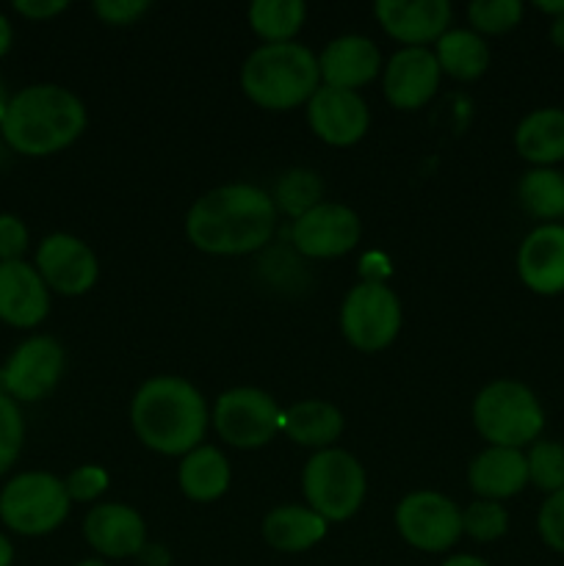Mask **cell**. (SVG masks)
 I'll return each mask as SVG.
<instances>
[{"label":"cell","instance_id":"3957f363","mask_svg":"<svg viewBox=\"0 0 564 566\" xmlns=\"http://www.w3.org/2000/svg\"><path fill=\"white\" fill-rule=\"evenodd\" d=\"M86 103L61 83H31L11 94L0 122V142L22 158H50L86 133Z\"/></svg>","mask_w":564,"mask_h":566},{"label":"cell","instance_id":"7bdbcfd3","mask_svg":"<svg viewBox=\"0 0 564 566\" xmlns=\"http://www.w3.org/2000/svg\"><path fill=\"white\" fill-rule=\"evenodd\" d=\"M547 36H551V44L564 53V14L551 20V28H547Z\"/></svg>","mask_w":564,"mask_h":566},{"label":"cell","instance_id":"f546056e","mask_svg":"<svg viewBox=\"0 0 564 566\" xmlns=\"http://www.w3.org/2000/svg\"><path fill=\"white\" fill-rule=\"evenodd\" d=\"M523 11L520 0H473L468 6V28L484 39L503 36L523 22Z\"/></svg>","mask_w":564,"mask_h":566},{"label":"cell","instance_id":"ffe728a7","mask_svg":"<svg viewBox=\"0 0 564 566\" xmlns=\"http://www.w3.org/2000/svg\"><path fill=\"white\" fill-rule=\"evenodd\" d=\"M514 269L536 296L564 293V224H536L520 241Z\"/></svg>","mask_w":564,"mask_h":566},{"label":"cell","instance_id":"f1b7e54d","mask_svg":"<svg viewBox=\"0 0 564 566\" xmlns=\"http://www.w3.org/2000/svg\"><path fill=\"white\" fill-rule=\"evenodd\" d=\"M271 199L276 205V213L288 216L293 221L307 213V210H313L315 205L324 202V180H321L318 171L296 166V169H288L276 180Z\"/></svg>","mask_w":564,"mask_h":566},{"label":"cell","instance_id":"5bb4252c","mask_svg":"<svg viewBox=\"0 0 564 566\" xmlns=\"http://www.w3.org/2000/svg\"><path fill=\"white\" fill-rule=\"evenodd\" d=\"M382 94L396 111H420L437 97L442 83L431 48H398L382 66Z\"/></svg>","mask_w":564,"mask_h":566},{"label":"cell","instance_id":"bcb514c9","mask_svg":"<svg viewBox=\"0 0 564 566\" xmlns=\"http://www.w3.org/2000/svg\"><path fill=\"white\" fill-rule=\"evenodd\" d=\"M75 566H111V564L103 562V558L94 556V558H83V562H77Z\"/></svg>","mask_w":564,"mask_h":566},{"label":"cell","instance_id":"6da1fadb","mask_svg":"<svg viewBox=\"0 0 564 566\" xmlns=\"http://www.w3.org/2000/svg\"><path fill=\"white\" fill-rule=\"evenodd\" d=\"M276 221L280 213L269 191L252 182H224L194 199L182 232L210 258H247L269 247Z\"/></svg>","mask_w":564,"mask_h":566},{"label":"cell","instance_id":"d4e9b609","mask_svg":"<svg viewBox=\"0 0 564 566\" xmlns=\"http://www.w3.org/2000/svg\"><path fill=\"white\" fill-rule=\"evenodd\" d=\"M514 149L531 169H553L564 160V108H536L514 127Z\"/></svg>","mask_w":564,"mask_h":566},{"label":"cell","instance_id":"60d3db41","mask_svg":"<svg viewBox=\"0 0 564 566\" xmlns=\"http://www.w3.org/2000/svg\"><path fill=\"white\" fill-rule=\"evenodd\" d=\"M440 566H492L490 562H484L481 556H473V553H448L442 558Z\"/></svg>","mask_w":564,"mask_h":566},{"label":"cell","instance_id":"9c48e42d","mask_svg":"<svg viewBox=\"0 0 564 566\" xmlns=\"http://www.w3.org/2000/svg\"><path fill=\"white\" fill-rule=\"evenodd\" d=\"M210 429L236 451H258L282 431V409L260 387H230L210 407Z\"/></svg>","mask_w":564,"mask_h":566},{"label":"cell","instance_id":"d6986e66","mask_svg":"<svg viewBox=\"0 0 564 566\" xmlns=\"http://www.w3.org/2000/svg\"><path fill=\"white\" fill-rule=\"evenodd\" d=\"M53 293L48 291L31 260L0 263V324L33 332L48 321Z\"/></svg>","mask_w":564,"mask_h":566},{"label":"cell","instance_id":"484cf974","mask_svg":"<svg viewBox=\"0 0 564 566\" xmlns=\"http://www.w3.org/2000/svg\"><path fill=\"white\" fill-rule=\"evenodd\" d=\"M435 59L440 64L442 77H451L459 83H473L490 66V44L484 36H479L470 28H448L440 39H437Z\"/></svg>","mask_w":564,"mask_h":566},{"label":"cell","instance_id":"83f0119b","mask_svg":"<svg viewBox=\"0 0 564 566\" xmlns=\"http://www.w3.org/2000/svg\"><path fill=\"white\" fill-rule=\"evenodd\" d=\"M518 202L531 219L558 224L564 219V175L558 169H529L518 182Z\"/></svg>","mask_w":564,"mask_h":566},{"label":"cell","instance_id":"7402d4cb","mask_svg":"<svg viewBox=\"0 0 564 566\" xmlns=\"http://www.w3.org/2000/svg\"><path fill=\"white\" fill-rule=\"evenodd\" d=\"M330 523L324 517L307 509L304 503H285L265 512L260 523V536L265 545L285 556H299L313 547H318L326 539Z\"/></svg>","mask_w":564,"mask_h":566},{"label":"cell","instance_id":"d6a6232c","mask_svg":"<svg viewBox=\"0 0 564 566\" xmlns=\"http://www.w3.org/2000/svg\"><path fill=\"white\" fill-rule=\"evenodd\" d=\"M25 448V418L14 398L0 390V479L14 470Z\"/></svg>","mask_w":564,"mask_h":566},{"label":"cell","instance_id":"277c9868","mask_svg":"<svg viewBox=\"0 0 564 566\" xmlns=\"http://www.w3.org/2000/svg\"><path fill=\"white\" fill-rule=\"evenodd\" d=\"M243 97L269 114L299 111L321 88L318 55L302 42L258 44L238 72Z\"/></svg>","mask_w":564,"mask_h":566},{"label":"cell","instance_id":"4dcf8cb0","mask_svg":"<svg viewBox=\"0 0 564 566\" xmlns=\"http://www.w3.org/2000/svg\"><path fill=\"white\" fill-rule=\"evenodd\" d=\"M529 484L545 495L564 490V446L556 440H536L525 451Z\"/></svg>","mask_w":564,"mask_h":566},{"label":"cell","instance_id":"4fadbf2b","mask_svg":"<svg viewBox=\"0 0 564 566\" xmlns=\"http://www.w3.org/2000/svg\"><path fill=\"white\" fill-rule=\"evenodd\" d=\"M363 238L357 210L324 199L304 216L291 221V247L307 260H337L354 252Z\"/></svg>","mask_w":564,"mask_h":566},{"label":"cell","instance_id":"9a60e30c","mask_svg":"<svg viewBox=\"0 0 564 566\" xmlns=\"http://www.w3.org/2000/svg\"><path fill=\"white\" fill-rule=\"evenodd\" d=\"M83 539L103 562L138 558L149 542L147 520L142 512L119 501H100L83 517Z\"/></svg>","mask_w":564,"mask_h":566},{"label":"cell","instance_id":"836d02e7","mask_svg":"<svg viewBox=\"0 0 564 566\" xmlns=\"http://www.w3.org/2000/svg\"><path fill=\"white\" fill-rule=\"evenodd\" d=\"M64 486L72 506H75V503H88V506H94V503L103 501L105 492L111 490V475L103 464H77L75 470L66 473Z\"/></svg>","mask_w":564,"mask_h":566},{"label":"cell","instance_id":"7c38bea8","mask_svg":"<svg viewBox=\"0 0 564 566\" xmlns=\"http://www.w3.org/2000/svg\"><path fill=\"white\" fill-rule=\"evenodd\" d=\"M33 269L50 293L64 298L86 296L100 280V260L83 238L72 232H50L33 252Z\"/></svg>","mask_w":564,"mask_h":566},{"label":"cell","instance_id":"b9f144b4","mask_svg":"<svg viewBox=\"0 0 564 566\" xmlns=\"http://www.w3.org/2000/svg\"><path fill=\"white\" fill-rule=\"evenodd\" d=\"M14 542L6 531H0V566H14Z\"/></svg>","mask_w":564,"mask_h":566},{"label":"cell","instance_id":"1f68e13d","mask_svg":"<svg viewBox=\"0 0 564 566\" xmlns=\"http://www.w3.org/2000/svg\"><path fill=\"white\" fill-rule=\"evenodd\" d=\"M509 531V512L503 503L495 501H470L462 509V536L479 542V545H492L503 539Z\"/></svg>","mask_w":564,"mask_h":566},{"label":"cell","instance_id":"7a4b0ae2","mask_svg":"<svg viewBox=\"0 0 564 566\" xmlns=\"http://www.w3.org/2000/svg\"><path fill=\"white\" fill-rule=\"evenodd\" d=\"M127 420L147 451L182 459L202 446L210 429V407L194 381L177 374L149 376L133 392Z\"/></svg>","mask_w":564,"mask_h":566},{"label":"cell","instance_id":"d590c367","mask_svg":"<svg viewBox=\"0 0 564 566\" xmlns=\"http://www.w3.org/2000/svg\"><path fill=\"white\" fill-rule=\"evenodd\" d=\"M28 249H31V230L22 216L3 210L0 213V263L25 260Z\"/></svg>","mask_w":564,"mask_h":566},{"label":"cell","instance_id":"74e56055","mask_svg":"<svg viewBox=\"0 0 564 566\" xmlns=\"http://www.w3.org/2000/svg\"><path fill=\"white\" fill-rule=\"evenodd\" d=\"M70 9L66 0H14L11 11L28 22H50Z\"/></svg>","mask_w":564,"mask_h":566},{"label":"cell","instance_id":"ab89813d","mask_svg":"<svg viewBox=\"0 0 564 566\" xmlns=\"http://www.w3.org/2000/svg\"><path fill=\"white\" fill-rule=\"evenodd\" d=\"M11 48H14V22L6 11H0V59H6Z\"/></svg>","mask_w":564,"mask_h":566},{"label":"cell","instance_id":"52a82bcc","mask_svg":"<svg viewBox=\"0 0 564 566\" xmlns=\"http://www.w3.org/2000/svg\"><path fill=\"white\" fill-rule=\"evenodd\" d=\"M304 506L326 523H346L357 517L368 497V473L346 448L315 451L302 468Z\"/></svg>","mask_w":564,"mask_h":566},{"label":"cell","instance_id":"e575fe53","mask_svg":"<svg viewBox=\"0 0 564 566\" xmlns=\"http://www.w3.org/2000/svg\"><path fill=\"white\" fill-rule=\"evenodd\" d=\"M536 534L542 545L564 556V490L545 495L540 512H536Z\"/></svg>","mask_w":564,"mask_h":566},{"label":"cell","instance_id":"8d00e7d4","mask_svg":"<svg viewBox=\"0 0 564 566\" xmlns=\"http://www.w3.org/2000/svg\"><path fill=\"white\" fill-rule=\"evenodd\" d=\"M153 3L149 0H94L92 11L103 25L127 28L136 25L144 14H149Z\"/></svg>","mask_w":564,"mask_h":566},{"label":"cell","instance_id":"8fae6325","mask_svg":"<svg viewBox=\"0 0 564 566\" xmlns=\"http://www.w3.org/2000/svg\"><path fill=\"white\" fill-rule=\"evenodd\" d=\"M66 370L64 346L53 335H28L11 348L6 363L0 365V390L17 403L44 401Z\"/></svg>","mask_w":564,"mask_h":566},{"label":"cell","instance_id":"5b68a950","mask_svg":"<svg viewBox=\"0 0 564 566\" xmlns=\"http://www.w3.org/2000/svg\"><path fill=\"white\" fill-rule=\"evenodd\" d=\"M470 420L487 446L518 451L542 440L545 431V409L540 398L518 379H495L481 387L470 403Z\"/></svg>","mask_w":564,"mask_h":566},{"label":"cell","instance_id":"8992f818","mask_svg":"<svg viewBox=\"0 0 564 566\" xmlns=\"http://www.w3.org/2000/svg\"><path fill=\"white\" fill-rule=\"evenodd\" d=\"M72 501L64 479L48 470H22L0 486V525L6 534L42 539L66 523Z\"/></svg>","mask_w":564,"mask_h":566},{"label":"cell","instance_id":"603a6c76","mask_svg":"<svg viewBox=\"0 0 564 566\" xmlns=\"http://www.w3.org/2000/svg\"><path fill=\"white\" fill-rule=\"evenodd\" d=\"M343 431H346V418L335 403L324 401V398H304V401L282 409V434L293 446L310 448L313 453L335 448Z\"/></svg>","mask_w":564,"mask_h":566},{"label":"cell","instance_id":"4316f807","mask_svg":"<svg viewBox=\"0 0 564 566\" xmlns=\"http://www.w3.org/2000/svg\"><path fill=\"white\" fill-rule=\"evenodd\" d=\"M247 22L260 44H288L299 42L307 6L302 0H254L247 9Z\"/></svg>","mask_w":564,"mask_h":566},{"label":"cell","instance_id":"f35d334b","mask_svg":"<svg viewBox=\"0 0 564 566\" xmlns=\"http://www.w3.org/2000/svg\"><path fill=\"white\" fill-rule=\"evenodd\" d=\"M138 562H142V566H169L171 556L164 545H158V542H147L144 551L138 553Z\"/></svg>","mask_w":564,"mask_h":566},{"label":"cell","instance_id":"30bf717a","mask_svg":"<svg viewBox=\"0 0 564 566\" xmlns=\"http://www.w3.org/2000/svg\"><path fill=\"white\" fill-rule=\"evenodd\" d=\"M393 525L412 551L448 556L462 539V509L437 490H415L396 503Z\"/></svg>","mask_w":564,"mask_h":566},{"label":"cell","instance_id":"ba28073f","mask_svg":"<svg viewBox=\"0 0 564 566\" xmlns=\"http://www.w3.org/2000/svg\"><path fill=\"white\" fill-rule=\"evenodd\" d=\"M337 326L341 335L354 352L359 354H379L396 343L404 326L401 298L396 296L387 282L363 280L341 302L337 313Z\"/></svg>","mask_w":564,"mask_h":566},{"label":"cell","instance_id":"e0dca14e","mask_svg":"<svg viewBox=\"0 0 564 566\" xmlns=\"http://www.w3.org/2000/svg\"><path fill=\"white\" fill-rule=\"evenodd\" d=\"M374 17L401 48H435L451 28L453 6L448 0H376Z\"/></svg>","mask_w":564,"mask_h":566},{"label":"cell","instance_id":"44dd1931","mask_svg":"<svg viewBox=\"0 0 564 566\" xmlns=\"http://www.w3.org/2000/svg\"><path fill=\"white\" fill-rule=\"evenodd\" d=\"M468 486L479 501L503 503L529 486L525 451L484 446L468 464Z\"/></svg>","mask_w":564,"mask_h":566},{"label":"cell","instance_id":"2e32d148","mask_svg":"<svg viewBox=\"0 0 564 566\" xmlns=\"http://www.w3.org/2000/svg\"><path fill=\"white\" fill-rule=\"evenodd\" d=\"M304 116H307L310 133L326 147H354L370 130V108L359 92L321 86L304 105Z\"/></svg>","mask_w":564,"mask_h":566},{"label":"cell","instance_id":"ac0fdd59","mask_svg":"<svg viewBox=\"0 0 564 566\" xmlns=\"http://www.w3.org/2000/svg\"><path fill=\"white\" fill-rule=\"evenodd\" d=\"M379 44L365 33H341L318 53L321 86L343 88V92H363L365 86L382 77Z\"/></svg>","mask_w":564,"mask_h":566},{"label":"cell","instance_id":"cb8c5ba5","mask_svg":"<svg viewBox=\"0 0 564 566\" xmlns=\"http://www.w3.org/2000/svg\"><path fill=\"white\" fill-rule=\"evenodd\" d=\"M232 464L224 451L202 442L177 464V486L191 503H216L230 492Z\"/></svg>","mask_w":564,"mask_h":566},{"label":"cell","instance_id":"ee69618b","mask_svg":"<svg viewBox=\"0 0 564 566\" xmlns=\"http://www.w3.org/2000/svg\"><path fill=\"white\" fill-rule=\"evenodd\" d=\"M534 9L542 11V14H547L551 20H556V17L564 14V0H536Z\"/></svg>","mask_w":564,"mask_h":566},{"label":"cell","instance_id":"f6af8a7d","mask_svg":"<svg viewBox=\"0 0 564 566\" xmlns=\"http://www.w3.org/2000/svg\"><path fill=\"white\" fill-rule=\"evenodd\" d=\"M11 94H14V92H9V86H6L3 75H0V122H3V116H6V108H9V99H11Z\"/></svg>","mask_w":564,"mask_h":566}]
</instances>
